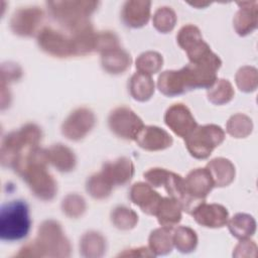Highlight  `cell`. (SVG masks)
I'll return each instance as SVG.
<instances>
[{"mask_svg": "<svg viewBox=\"0 0 258 258\" xmlns=\"http://www.w3.org/2000/svg\"><path fill=\"white\" fill-rule=\"evenodd\" d=\"M109 127L117 136L124 139H135L142 129V120L129 108L120 107L112 111L108 119Z\"/></svg>", "mask_w": 258, "mask_h": 258, "instance_id": "9", "label": "cell"}, {"mask_svg": "<svg viewBox=\"0 0 258 258\" xmlns=\"http://www.w3.org/2000/svg\"><path fill=\"white\" fill-rule=\"evenodd\" d=\"M173 245L182 253H188L195 250L198 237L196 232L188 227H178L172 234Z\"/></svg>", "mask_w": 258, "mask_h": 258, "instance_id": "27", "label": "cell"}, {"mask_svg": "<svg viewBox=\"0 0 258 258\" xmlns=\"http://www.w3.org/2000/svg\"><path fill=\"white\" fill-rule=\"evenodd\" d=\"M206 168L209 170L215 186H226L234 179L235 167L226 158H215L208 163Z\"/></svg>", "mask_w": 258, "mask_h": 258, "instance_id": "19", "label": "cell"}, {"mask_svg": "<svg viewBox=\"0 0 258 258\" xmlns=\"http://www.w3.org/2000/svg\"><path fill=\"white\" fill-rule=\"evenodd\" d=\"M251 129H252L251 120L245 115L238 114V115L232 116L227 123L228 132L236 138H242L247 136L251 132Z\"/></svg>", "mask_w": 258, "mask_h": 258, "instance_id": "34", "label": "cell"}, {"mask_svg": "<svg viewBox=\"0 0 258 258\" xmlns=\"http://www.w3.org/2000/svg\"><path fill=\"white\" fill-rule=\"evenodd\" d=\"M41 139V130L34 124H27L18 131L7 134L1 146V161L3 165L14 167L19 159Z\"/></svg>", "mask_w": 258, "mask_h": 258, "instance_id": "3", "label": "cell"}, {"mask_svg": "<svg viewBox=\"0 0 258 258\" xmlns=\"http://www.w3.org/2000/svg\"><path fill=\"white\" fill-rule=\"evenodd\" d=\"M45 151L47 161L55 166L58 170L70 171L75 167L76 157L70 148L61 144H56Z\"/></svg>", "mask_w": 258, "mask_h": 258, "instance_id": "22", "label": "cell"}, {"mask_svg": "<svg viewBox=\"0 0 258 258\" xmlns=\"http://www.w3.org/2000/svg\"><path fill=\"white\" fill-rule=\"evenodd\" d=\"M130 199L144 213L148 215H156L162 197L154 191L149 184L137 182L133 184L130 189Z\"/></svg>", "mask_w": 258, "mask_h": 258, "instance_id": "15", "label": "cell"}, {"mask_svg": "<svg viewBox=\"0 0 258 258\" xmlns=\"http://www.w3.org/2000/svg\"><path fill=\"white\" fill-rule=\"evenodd\" d=\"M241 8L234 18V26L240 35H246L256 28L257 23V9L254 2L238 3Z\"/></svg>", "mask_w": 258, "mask_h": 258, "instance_id": "20", "label": "cell"}, {"mask_svg": "<svg viewBox=\"0 0 258 258\" xmlns=\"http://www.w3.org/2000/svg\"><path fill=\"white\" fill-rule=\"evenodd\" d=\"M111 220L118 229L128 230L132 229L136 225L138 216L131 209L126 207H117L111 214Z\"/></svg>", "mask_w": 258, "mask_h": 258, "instance_id": "31", "label": "cell"}, {"mask_svg": "<svg viewBox=\"0 0 258 258\" xmlns=\"http://www.w3.org/2000/svg\"><path fill=\"white\" fill-rule=\"evenodd\" d=\"M254 68L244 67L239 70L236 76V83L241 91H254L257 85V74Z\"/></svg>", "mask_w": 258, "mask_h": 258, "instance_id": "35", "label": "cell"}, {"mask_svg": "<svg viewBox=\"0 0 258 258\" xmlns=\"http://www.w3.org/2000/svg\"><path fill=\"white\" fill-rule=\"evenodd\" d=\"M162 62V56L158 52L146 51L136 59V69L139 73L150 76L161 69Z\"/></svg>", "mask_w": 258, "mask_h": 258, "instance_id": "30", "label": "cell"}, {"mask_svg": "<svg viewBox=\"0 0 258 258\" xmlns=\"http://www.w3.org/2000/svg\"><path fill=\"white\" fill-rule=\"evenodd\" d=\"M112 187L113 186L101 172L92 175L87 181V190L95 199H104L108 197Z\"/></svg>", "mask_w": 258, "mask_h": 258, "instance_id": "32", "label": "cell"}, {"mask_svg": "<svg viewBox=\"0 0 258 258\" xmlns=\"http://www.w3.org/2000/svg\"><path fill=\"white\" fill-rule=\"evenodd\" d=\"M36 251L37 255L43 256L42 252H46L49 256H69L70 244L66 237L62 235L61 228L58 223L54 221H45L39 227L38 236L32 244H28L21 249V252Z\"/></svg>", "mask_w": 258, "mask_h": 258, "instance_id": "5", "label": "cell"}, {"mask_svg": "<svg viewBox=\"0 0 258 258\" xmlns=\"http://www.w3.org/2000/svg\"><path fill=\"white\" fill-rule=\"evenodd\" d=\"M98 2L88 1H62L48 2L50 13L63 25L70 28H78L87 22V17L94 12Z\"/></svg>", "mask_w": 258, "mask_h": 258, "instance_id": "7", "label": "cell"}, {"mask_svg": "<svg viewBox=\"0 0 258 258\" xmlns=\"http://www.w3.org/2000/svg\"><path fill=\"white\" fill-rule=\"evenodd\" d=\"M179 46L186 51L191 63L207 66L215 71L221 67V59L210 49V46L203 40L198 27L188 24L183 26L177 36Z\"/></svg>", "mask_w": 258, "mask_h": 258, "instance_id": "4", "label": "cell"}, {"mask_svg": "<svg viewBox=\"0 0 258 258\" xmlns=\"http://www.w3.org/2000/svg\"><path fill=\"white\" fill-rule=\"evenodd\" d=\"M41 19L42 12L36 7L19 9L13 14L11 28L16 34L28 36L33 34Z\"/></svg>", "mask_w": 258, "mask_h": 258, "instance_id": "16", "label": "cell"}, {"mask_svg": "<svg viewBox=\"0 0 258 258\" xmlns=\"http://www.w3.org/2000/svg\"><path fill=\"white\" fill-rule=\"evenodd\" d=\"M95 124L93 112L86 108H80L74 111L63 122L61 130L67 138L72 140L82 139Z\"/></svg>", "mask_w": 258, "mask_h": 258, "instance_id": "11", "label": "cell"}, {"mask_svg": "<svg viewBox=\"0 0 258 258\" xmlns=\"http://www.w3.org/2000/svg\"><path fill=\"white\" fill-rule=\"evenodd\" d=\"M256 224L254 219L246 214H237L229 222V230L232 235L239 239L252 236L255 232Z\"/></svg>", "mask_w": 258, "mask_h": 258, "instance_id": "26", "label": "cell"}, {"mask_svg": "<svg viewBox=\"0 0 258 258\" xmlns=\"http://www.w3.org/2000/svg\"><path fill=\"white\" fill-rule=\"evenodd\" d=\"M173 245L171 228L162 227L154 230L149 237V247L154 255H164L171 251Z\"/></svg>", "mask_w": 258, "mask_h": 258, "instance_id": "25", "label": "cell"}, {"mask_svg": "<svg viewBox=\"0 0 258 258\" xmlns=\"http://www.w3.org/2000/svg\"><path fill=\"white\" fill-rule=\"evenodd\" d=\"M129 90L131 96L138 101H147L154 93V83L150 76L136 73L134 74L129 82Z\"/></svg>", "mask_w": 258, "mask_h": 258, "instance_id": "24", "label": "cell"}, {"mask_svg": "<svg viewBox=\"0 0 258 258\" xmlns=\"http://www.w3.org/2000/svg\"><path fill=\"white\" fill-rule=\"evenodd\" d=\"M130 55L118 46L103 51L102 66L110 74L123 73L130 67Z\"/></svg>", "mask_w": 258, "mask_h": 258, "instance_id": "21", "label": "cell"}, {"mask_svg": "<svg viewBox=\"0 0 258 258\" xmlns=\"http://www.w3.org/2000/svg\"><path fill=\"white\" fill-rule=\"evenodd\" d=\"M104 238L96 232H90L83 236L80 247L84 256H101L105 249Z\"/></svg>", "mask_w": 258, "mask_h": 258, "instance_id": "28", "label": "cell"}, {"mask_svg": "<svg viewBox=\"0 0 258 258\" xmlns=\"http://www.w3.org/2000/svg\"><path fill=\"white\" fill-rule=\"evenodd\" d=\"M135 140L141 148L149 151L165 149L172 143L171 136L163 129L155 126H143Z\"/></svg>", "mask_w": 258, "mask_h": 258, "instance_id": "13", "label": "cell"}, {"mask_svg": "<svg viewBox=\"0 0 258 258\" xmlns=\"http://www.w3.org/2000/svg\"><path fill=\"white\" fill-rule=\"evenodd\" d=\"M39 46L47 53L66 57L75 54L73 37L68 38L66 35L51 28H43L38 35Z\"/></svg>", "mask_w": 258, "mask_h": 258, "instance_id": "10", "label": "cell"}, {"mask_svg": "<svg viewBox=\"0 0 258 258\" xmlns=\"http://www.w3.org/2000/svg\"><path fill=\"white\" fill-rule=\"evenodd\" d=\"M224 138L225 133L223 129L220 126L211 124L197 126L184 139L189 153L196 158L205 159L223 142Z\"/></svg>", "mask_w": 258, "mask_h": 258, "instance_id": "6", "label": "cell"}, {"mask_svg": "<svg viewBox=\"0 0 258 258\" xmlns=\"http://www.w3.org/2000/svg\"><path fill=\"white\" fill-rule=\"evenodd\" d=\"M192 216L200 225L209 228H220L228 222L227 210L217 204L208 205L204 202L195 209Z\"/></svg>", "mask_w": 258, "mask_h": 258, "instance_id": "14", "label": "cell"}, {"mask_svg": "<svg viewBox=\"0 0 258 258\" xmlns=\"http://www.w3.org/2000/svg\"><path fill=\"white\" fill-rule=\"evenodd\" d=\"M233 96L234 91L232 85L227 80H217L208 91L209 100L217 105L228 103Z\"/></svg>", "mask_w": 258, "mask_h": 258, "instance_id": "29", "label": "cell"}, {"mask_svg": "<svg viewBox=\"0 0 258 258\" xmlns=\"http://www.w3.org/2000/svg\"><path fill=\"white\" fill-rule=\"evenodd\" d=\"M175 13L169 7H160L156 10L153 16V24L155 28L162 33L172 30L175 25Z\"/></svg>", "mask_w": 258, "mask_h": 258, "instance_id": "33", "label": "cell"}, {"mask_svg": "<svg viewBox=\"0 0 258 258\" xmlns=\"http://www.w3.org/2000/svg\"><path fill=\"white\" fill-rule=\"evenodd\" d=\"M29 209L24 201H12L0 211V237L4 241H18L25 238L30 230Z\"/></svg>", "mask_w": 258, "mask_h": 258, "instance_id": "2", "label": "cell"}, {"mask_svg": "<svg viewBox=\"0 0 258 258\" xmlns=\"http://www.w3.org/2000/svg\"><path fill=\"white\" fill-rule=\"evenodd\" d=\"M144 178L153 186H163L168 196L177 201L181 210L184 211L187 197L183 186V179L180 175L163 168H151L144 173Z\"/></svg>", "mask_w": 258, "mask_h": 258, "instance_id": "8", "label": "cell"}, {"mask_svg": "<svg viewBox=\"0 0 258 258\" xmlns=\"http://www.w3.org/2000/svg\"><path fill=\"white\" fill-rule=\"evenodd\" d=\"M63 213H66L69 217L77 218L79 216H82V214L85 212L86 205L84 199L79 195H69L66 199L62 201L61 205Z\"/></svg>", "mask_w": 258, "mask_h": 258, "instance_id": "36", "label": "cell"}, {"mask_svg": "<svg viewBox=\"0 0 258 258\" xmlns=\"http://www.w3.org/2000/svg\"><path fill=\"white\" fill-rule=\"evenodd\" d=\"M101 173L113 186L114 184H124L129 181L134 173V167L130 159L122 157L114 162L104 165Z\"/></svg>", "mask_w": 258, "mask_h": 258, "instance_id": "17", "label": "cell"}, {"mask_svg": "<svg viewBox=\"0 0 258 258\" xmlns=\"http://www.w3.org/2000/svg\"><path fill=\"white\" fill-rule=\"evenodd\" d=\"M181 207L177 201L172 198H162L157 209L156 216L158 222L163 227L171 228L176 225L181 218Z\"/></svg>", "mask_w": 258, "mask_h": 258, "instance_id": "23", "label": "cell"}, {"mask_svg": "<svg viewBox=\"0 0 258 258\" xmlns=\"http://www.w3.org/2000/svg\"><path fill=\"white\" fill-rule=\"evenodd\" d=\"M164 121L179 137H187L198 126L190 111L183 104H174L167 109Z\"/></svg>", "mask_w": 258, "mask_h": 258, "instance_id": "12", "label": "cell"}, {"mask_svg": "<svg viewBox=\"0 0 258 258\" xmlns=\"http://www.w3.org/2000/svg\"><path fill=\"white\" fill-rule=\"evenodd\" d=\"M214 69L207 66L188 63L179 71L162 73L157 82L159 91L169 97L196 88H211L217 81Z\"/></svg>", "mask_w": 258, "mask_h": 258, "instance_id": "1", "label": "cell"}, {"mask_svg": "<svg viewBox=\"0 0 258 258\" xmlns=\"http://www.w3.org/2000/svg\"><path fill=\"white\" fill-rule=\"evenodd\" d=\"M150 16V2L127 1L122 10V18L130 27H141L147 23Z\"/></svg>", "mask_w": 258, "mask_h": 258, "instance_id": "18", "label": "cell"}]
</instances>
